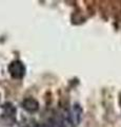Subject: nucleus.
I'll list each match as a JSON object with an SVG mask.
<instances>
[{
    "label": "nucleus",
    "instance_id": "obj_3",
    "mask_svg": "<svg viewBox=\"0 0 121 127\" xmlns=\"http://www.w3.org/2000/svg\"><path fill=\"white\" fill-rule=\"evenodd\" d=\"M2 113L1 117L4 119L5 122H11L14 123L16 122V107H15L11 102H6L2 105Z\"/></svg>",
    "mask_w": 121,
    "mask_h": 127
},
{
    "label": "nucleus",
    "instance_id": "obj_2",
    "mask_svg": "<svg viewBox=\"0 0 121 127\" xmlns=\"http://www.w3.org/2000/svg\"><path fill=\"white\" fill-rule=\"evenodd\" d=\"M82 116H83V108L81 107V105L79 103L73 104L71 107V110L69 111V117L74 127H77L80 124L81 120H82Z\"/></svg>",
    "mask_w": 121,
    "mask_h": 127
},
{
    "label": "nucleus",
    "instance_id": "obj_5",
    "mask_svg": "<svg viewBox=\"0 0 121 127\" xmlns=\"http://www.w3.org/2000/svg\"><path fill=\"white\" fill-rule=\"evenodd\" d=\"M119 105H120V108H121V94H120V96H119Z\"/></svg>",
    "mask_w": 121,
    "mask_h": 127
},
{
    "label": "nucleus",
    "instance_id": "obj_1",
    "mask_svg": "<svg viewBox=\"0 0 121 127\" xmlns=\"http://www.w3.org/2000/svg\"><path fill=\"white\" fill-rule=\"evenodd\" d=\"M7 72H9V74L13 79L20 81V79H23V77L25 76L26 73L25 65L20 59H14L7 66Z\"/></svg>",
    "mask_w": 121,
    "mask_h": 127
},
{
    "label": "nucleus",
    "instance_id": "obj_6",
    "mask_svg": "<svg viewBox=\"0 0 121 127\" xmlns=\"http://www.w3.org/2000/svg\"><path fill=\"white\" fill-rule=\"evenodd\" d=\"M0 97H1V95H0Z\"/></svg>",
    "mask_w": 121,
    "mask_h": 127
},
{
    "label": "nucleus",
    "instance_id": "obj_4",
    "mask_svg": "<svg viewBox=\"0 0 121 127\" xmlns=\"http://www.w3.org/2000/svg\"><path fill=\"white\" fill-rule=\"evenodd\" d=\"M21 107L22 109H24L26 112L29 113H35L37 112L40 108V104L39 102L33 96H28L21 102Z\"/></svg>",
    "mask_w": 121,
    "mask_h": 127
}]
</instances>
